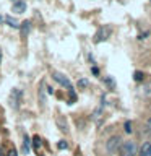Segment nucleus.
Returning <instances> with one entry per match:
<instances>
[{
  "label": "nucleus",
  "instance_id": "nucleus-1",
  "mask_svg": "<svg viewBox=\"0 0 151 156\" xmlns=\"http://www.w3.org/2000/svg\"><path fill=\"white\" fill-rule=\"evenodd\" d=\"M138 153V146H136L135 141H122L120 148H119V154L120 156H136Z\"/></svg>",
  "mask_w": 151,
  "mask_h": 156
},
{
  "label": "nucleus",
  "instance_id": "nucleus-2",
  "mask_svg": "<svg viewBox=\"0 0 151 156\" xmlns=\"http://www.w3.org/2000/svg\"><path fill=\"white\" fill-rule=\"evenodd\" d=\"M120 145H122V138L119 135H112L109 140L106 141V150H107V153H117L120 148Z\"/></svg>",
  "mask_w": 151,
  "mask_h": 156
},
{
  "label": "nucleus",
  "instance_id": "nucleus-3",
  "mask_svg": "<svg viewBox=\"0 0 151 156\" xmlns=\"http://www.w3.org/2000/svg\"><path fill=\"white\" fill-rule=\"evenodd\" d=\"M52 78H54V81H57V83H58V85H62V86H65L67 90L73 91L70 80H68V76H65L63 73H60V72H52Z\"/></svg>",
  "mask_w": 151,
  "mask_h": 156
},
{
  "label": "nucleus",
  "instance_id": "nucleus-4",
  "mask_svg": "<svg viewBox=\"0 0 151 156\" xmlns=\"http://www.w3.org/2000/svg\"><path fill=\"white\" fill-rule=\"evenodd\" d=\"M109 36H111V29L107 28V26H102V28H99V29L96 31L94 37H93V41H94L96 44H99V42H102V41H106Z\"/></svg>",
  "mask_w": 151,
  "mask_h": 156
},
{
  "label": "nucleus",
  "instance_id": "nucleus-5",
  "mask_svg": "<svg viewBox=\"0 0 151 156\" xmlns=\"http://www.w3.org/2000/svg\"><path fill=\"white\" fill-rule=\"evenodd\" d=\"M12 12L13 13H23V12H26V2H23V0L15 2L12 5Z\"/></svg>",
  "mask_w": 151,
  "mask_h": 156
},
{
  "label": "nucleus",
  "instance_id": "nucleus-6",
  "mask_svg": "<svg viewBox=\"0 0 151 156\" xmlns=\"http://www.w3.org/2000/svg\"><path fill=\"white\" fill-rule=\"evenodd\" d=\"M29 31H31V21L26 20V21L21 23V26H19V34H21V37H26Z\"/></svg>",
  "mask_w": 151,
  "mask_h": 156
},
{
  "label": "nucleus",
  "instance_id": "nucleus-7",
  "mask_svg": "<svg viewBox=\"0 0 151 156\" xmlns=\"http://www.w3.org/2000/svg\"><path fill=\"white\" fill-rule=\"evenodd\" d=\"M19 98H21V91L13 90L12 91V98H10V102H12V106L15 107V109H18V99Z\"/></svg>",
  "mask_w": 151,
  "mask_h": 156
},
{
  "label": "nucleus",
  "instance_id": "nucleus-8",
  "mask_svg": "<svg viewBox=\"0 0 151 156\" xmlns=\"http://www.w3.org/2000/svg\"><path fill=\"white\" fill-rule=\"evenodd\" d=\"M140 156H151V141H145L140 148Z\"/></svg>",
  "mask_w": 151,
  "mask_h": 156
},
{
  "label": "nucleus",
  "instance_id": "nucleus-9",
  "mask_svg": "<svg viewBox=\"0 0 151 156\" xmlns=\"http://www.w3.org/2000/svg\"><path fill=\"white\" fill-rule=\"evenodd\" d=\"M29 150H31V141H29V136L28 135H24V138H23V153L28 154Z\"/></svg>",
  "mask_w": 151,
  "mask_h": 156
},
{
  "label": "nucleus",
  "instance_id": "nucleus-10",
  "mask_svg": "<svg viewBox=\"0 0 151 156\" xmlns=\"http://www.w3.org/2000/svg\"><path fill=\"white\" fill-rule=\"evenodd\" d=\"M57 125H58V129H60L62 132H67V130H68L67 122H65V119H63V117H58V119H57Z\"/></svg>",
  "mask_w": 151,
  "mask_h": 156
},
{
  "label": "nucleus",
  "instance_id": "nucleus-11",
  "mask_svg": "<svg viewBox=\"0 0 151 156\" xmlns=\"http://www.w3.org/2000/svg\"><path fill=\"white\" fill-rule=\"evenodd\" d=\"M133 80H135L136 83H141V81L145 80V73H143V72H138V70H136V72L133 73Z\"/></svg>",
  "mask_w": 151,
  "mask_h": 156
},
{
  "label": "nucleus",
  "instance_id": "nucleus-12",
  "mask_svg": "<svg viewBox=\"0 0 151 156\" xmlns=\"http://www.w3.org/2000/svg\"><path fill=\"white\" fill-rule=\"evenodd\" d=\"M33 146L36 151H39V148H41V138H39V136H34L33 138Z\"/></svg>",
  "mask_w": 151,
  "mask_h": 156
},
{
  "label": "nucleus",
  "instance_id": "nucleus-13",
  "mask_svg": "<svg viewBox=\"0 0 151 156\" xmlns=\"http://www.w3.org/2000/svg\"><path fill=\"white\" fill-rule=\"evenodd\" d=\"M5 20H7V23L10 24V26H13V28H18V21H16L15 18H10V16H7Z\"/></svg>",
  "mask_w": 151,
  "mask_h": 156
},
{
  "label": "nucleus",
  "instance_id": "nucleus-14",
  "mask_svg": "<svg viewBox=\"0 0 151 156\" xmlns=\"http://www.w3.org/2000/svg\"><path fill=\"white\" fill-rule=\"evenodd\" d=\"M57 146H58V150H67V148H68V143H67L65 140H60V141L57 143Z\"/></svg>",
  "mask_w": 151,
  "mask_h": 156
},
{
  "label": "nucleus",
  "instance_id": "nucleus-15",
  "mask_svg": "<svg viewBox=\"0 0 151 156\" xmlns=\"http://www.w3.org/2000/svg\"><path fill=\"white\" fill-rule=\"evenodd\" d=\"M114 80H112V78H106L104 80V83H106V86L109 88V90H114V83H112Z\"/></svg>",
  "mask_w": 151,
  "mask_h": 156
},
{
  "label": "nucleus",
  "instance_id": "nucleus-16",
  "mask_svg": "<svg viewBox=\"0 0 151 156\" xmlns=\"http://www.w3.org/2000/svg\"><path fill=\"white\" fill-rule=\"evenodd\" d=\"M143 93H145L146 98H151V85H146V86L143 88Z\"/></svg>",
  "mask_w": 151,
  "mask_h": 156
},
{
  "label": "nucleus",
  "instance_id": "nucleus-17",
  "mask_svg": "<svg viewBox=\"0 0 151 156\" xmlns=\"http://www.w3.org/2000/svg\"><path fill=\"white\" fill-rule=\"evenodd\" d=\"M124 129H125L127 133H132V124H130V120H127L125 124H124Z\"/></svg>",
  "mask_w": 151,
  "mask_h": 156
},
{
  "label": "nucleus",
  "instance_id": "nucleus-18",
  "mask_svg": "<svg viewBox=\"0 0 151 156\" xmlns=\"http://www.w3.org/2000/svg\"><path fill=\"white\" fill-rule=\"evenodd\" d=\"M8 156H18V151L15 150V148H13V150H10V151H8Z\"/></svg>",
  "mask_w": 151,
  "mask_h": 156
},
{
  "label": "nucleus",
  "instance_id": "nucleus-19",
  "mask_svg": "<svg viewBox=\"0 0 151 156\" xmlns=\"http://www.w3.org/2000/svg\"><path fill=\"white\" fill-rule=\"evenodd\" d=\"M146 129H148V133L151 135V119H148V122H146Z\"/></svg>",
  "mask_w": 151,
  "mask_h": 156
},
{
  "label": "nucleus",
  "instance_id": "nucleus-20",
  "mask_svg": "<svg viewBox=\"0 0 151 156\" xmlns=\"http://www.w3.org/2000/svg\"><path fill=\"white\" fill-rule=\"evenodd\" d=\"M86 85H88V80H85V78H83V80H80V86H81V88H85Z\"/></svg>",
  "mask_w": 151,
  "mask_h": 156
},
{
  "label": "nucleus",
  "instance_id": "nucleus-21",
  "mask_svg": "<svg viewBox=\"0 0 151 156\" xmlns=\"http://www.w3.org/2000/svg\"><path fill=\"white\" fill-rule=\"evenodd\" d=\"M93 73H94V75H97V73H99V70H97V67H93Z\"/></svg>",
  "mask_w": 151,
  "mask_h": 156
},
{
  "label": "nucleus",
  "instance_id": "nucleus-22",
  "mask_svg": "<svg viewBox=\"0 0 151 156\" xmlns=\"http://www.w3.org/2000/svg\"><path fill=\"white\" fill-rule=\"evenodd\" d=\"M47 91H49V94H54V90H52V86H49V88H47Z\"/></svg>",
  "mask_w": 151,
  "mask_h": 156
},
{
  "label": "nucleus",
  "instance_id": "nucleus-23",
  "mask_svg": "<svg viewBox=\"0 0 151 156\" xmlns=\"http://www.w3.org/2000/svg\"><path fill=\"white\" fill-rule=\"evenodd\" d=\"M0 62H2V51H0Z\"/></svg>",
  "mask_w": 151,
  "mask_h": 156
},
{
  "label": "nucleus",
  "instance_id": "nucleus-24",
  "mask_svg": "<svg viewBox=\"0 0 151 156\" xmlns=\"http://www.w3.org/2000/svg\"><path fill=\"white\" fill-rule=\"evenodd\" d=\"M149 2H151V0H149Z\"/></svg>",
  "mask_w": 151,
  "mask_h": 156
}]
</instances>
